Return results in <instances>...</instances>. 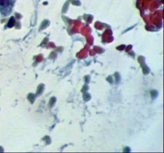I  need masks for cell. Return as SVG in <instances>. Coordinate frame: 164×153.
Masks as SVG:
<instances>
[{"instance_id":"obj_2","label":"cell","mask_w":164,"mask_h":153,"mask_svg":"<svg viewBox=\"0 0 164 153\" xmlns=\"http://www.w3.org/2000/svg\"><path fill=\"white\" fill-rule=\"evenodd\" d=\"M14 23V18H11V23H9V24H8V27H12V26H13V24Z\"/></svg>"},{"instance_id":"obj_1","label":"cell","mask_w":164,"mask_h":153,"mask_svg":"<svg viewBox=\"0 0 164 153\" xmlns=\"http://www.w3.org/2000/svg\"><path fill=\"white\" fill-rule=\"evenodd\" d=\"M12 3H13V0H0V7L7 8L10 7Z\"/></svg>"}]
</instances>
